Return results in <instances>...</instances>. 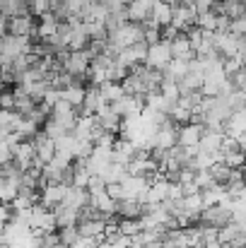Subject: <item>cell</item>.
Returning a JSON list of instances; mask_svg holds the SVG:
<instances>
[{
  "label": "cell",
  "mask_w": 246,
  "mask_h": 248,
  "mask_svg": "<svg viewBox=\"0 0 246 248\" xmlns=\"http://www.w3.org/2000/svg\"><path fill=\"white\" fill-rule=\"evenodd\" d=\"M51 248H70V246H68V244H63V241H56Z\"/></svg>",
  "instance_id": "d590c367"
},
{
  "label": "cell",
  "mask_w": 246,
  "mask_h": 248,
  "mask_svg": "<svg viewBox=\"0 0 246 248\" xmlns=\"http://www.w3.org/2000/svg\"><path fill=\"white\" fill-rule=\"evenodd\" d=\"M34 157H36V155H34V145H32V140H22V142H17V145L12 147V162L19 166L22 171L32 166Z\"/></svg>",
  "instance_id": "ba28073f"
},
{
  "label": "cell",
  "mask_w": 246,
  "mask_h": 248,
  "mask_svg": "<svg viewBox=\"0 0 246 248\" xmlns=\"http://www.w3.org/2000/svg\"><path fill=\"white\" fill-rule=\"evenodd\" d=\"M196 10H193V5H174L171 7V24L183 34L188 27H193L196 24Z\"/></svg>",
  "instance_id": "8992f818"
},
{
  "label": "cell",
  "mask_w": 246,
  "mask_h": 248,
  "mask_svg": "<svg viewBox=\"0 0 246 248\" xmlns=\"http://www.w3.org/2000/svg\"><path fill=\"white\" fill-rule=\"evenodd\" d=\"M181 205H183V210H186L191 217H196V219H198L200 210L205 207V205H203V198H200V190H198V193H191V195H183V198H181Z\"/></svg>",
  "instance_id": "2e32d148"
},
{
  "label": "cell",
  "mask_w": 246,
  "mask_h": 248,
  "mask_svg": "<svg viewBox=\"0 0 246 248\" xmlns=\"http://www.w3.org/2000/svg\"><path fill=\"white\" fill-rule=\"evenodd\" d=\"M106 241L114 248H131V236H126V234H121V232H116V234L109 236Z\"/></svg>",
  "instance_id": "83f0119b"
},
{
  "label": "cell",
  "mask_w": 246,
  "mask_h": 248,
  "mask_svg": "<svg viewBox=\"0 0 246 248\" xmlns=\"http://www.w3.org/2000/svg\"><path fill=\"white\" fill-rule=\"evenodd\" d=\"M164 2H169L171 7H174V5H181V0H164Z\"/></svg>",
  "instance_id": "8d00e7d4"
},
{
  "label": "cell",
  "mask_w": 246,
  "mask_h": 248,
  "mask_svg": "<svg viewBox=\"0 0 246 248\" xmlns=\"http://www.w3.org/2000/svg\"><path fill=\"white\" fill-rule=\"evenodd\" d=\"M32 145H34V155H36V159H39L41 164H46V162L53 159V155H56V142H53L51 138H46L41 130L32 138Z\"/></svg>",
  "instance_id": "52a82bcc"
},
{
  "label": "cell",
  "mask_w": 246,
  "mask_h": 248,
  "mask_svg": "<svg viewBox=\"0 0 246 248\" xmlns=\"http://www.w3.org/2000/svg\"><path fill=\"white\" fill-rule=\"evenodd\" d=\"M227 31L232 34V36H244L246 34V17H234V19H230V27H227Z\"/></svg>",
  "instance_id": "d4e9b609"
},
{
  "label": "cell",
  "mask_w": 246,
  "mask_h": 248,
  "mask_svg": "<svg viewBox=\"0 0 246 248\" xmlns=\"http://www.w3.org/2000/svg\"><path fill=\"white\" fill-rule=\"evenodd\" d=\"M169 61H171L169 44H166V41H157V44L148 46V56H145L143 65H148V68H152V70H164Z\"/></svg>",
  "instance_id": "6da1fadb"
},
{
  "label": "cell",
  "mask_w": 246,
  "mask_h": 248,
  "mask_svg": "<svg viewBox=\"0 0 246 248\" xmlns=\"http://www.w3.org/2000/svg\"><path fill=\"white\" fill-rule=\"evenodd\" d=\"M160 94H162V99L166 101V104H176V99H179V84L174 82V80H166L164 78L162 84H160Z\"/></svg>",
  "instance_id": "ac0fdd59"
},
{
  "label": "cell",
  "mask_w": 246,
  "mask_h": 248,
  "mask_svg": "<svg viewBox=\"0 0 246 248\" xmlns=\"http://www.w3.org/2000/svg\"><path fill=\"white\" fill-rule=\"evenodd\" d=\"M118 232L126 234V236H133L140 232V217L138 219H126V217H118Z\"/></svg>",
  "instance_id": "ffe728a7"
},
{
  "label": "cell",
  "mask_w": 246,
  "mask_h": 248,
  "mask_svg": "<svg viewBox=\"0 0 246 248\" xmlns=\"http://www.w3.org/2000/svg\"><path fill=\"white\" fill-rule=\"evenodd\" d=\"M39 130H41V125L34 123V121L27 118V116H19V121H17V125H15V133H17L22 140H32Z\"/></svg>",
  "instance_id": "4fadbf2b"
},
{
  "label": "cell",
  "mask_w": 246,
  "mask_h": 248,
  "mask_svg": "<svg viewBox=\"0 0 246 248\" xmlns=\"http://www.w3.org/2000/svg\"><path fill=\"white\" fill-rule=\"evenodd\" d=\"M230 82L234 89H246V70L244 68H239V70H234L232 75H230Z\"/></svg>",
  "instance_id": "f1b7e54d"
},
{
  "label": "cell",
  "mask_w": 246,
  "mask_h": 248,
  "mask_svg": "<svg viewBox=\"0 0 246 248\" xmlns=\"http://www.w3.org/2000/svg\"><path fill=\"white\" fill-rule=\"evenodd\" d=\"M87 41H89V36L84 34L82 22L73 24V27H70V41H68V48H70V51H80V48L87 46Z\"/></svg>",
  "instance_id": "9a60e30c"
},
{
  "label": "cell",
  "mask_w": 246,
  "mask_h": 248,
  "mask_svg": "<svg viewBox=\"0 0 246 248\" xmlns=\"http://www.w3.org/2000/svg\"><path fill=\"white\" fill-rule=\"evenodd\" d=\"M121 118H128V116H135V113H140V108L145 106V101H143V96H133V94H121L116 101H111L109 104Z\"/></svg>",
  "instance_id": "3957f363"
},
{
  "label": "cell",
  "mask_w": 246,
  "mask_h": 248,
  "mask_svg": "<svg viewBox=\"0 0 246 248\" xmlns=\"http://www.w3.org/2000/svg\"><path fill=\"white\" fill-rule=\"evenodd\" d=\"M205 125L203 123H183V125H176V145L181 147H191V145H198L200 135H203Z\"/></svg>",
  "instance_id": "5b68a950"
},
{
  "label": "cell",
  "mask_w": 246,
  "mask_h": 248,
  "mask_svg": "<svg viewBox=\"0 0 246 248\" xmlns=\"http://www.w3.org/2000/svg\"><path fill=\"white\" fill-rule=\"evenodd\" d=\"M99 241H104V236H80L78 234V239L70 244V248H97Z\"/></svg>",
  "instance_id": "cb8c5ba5"
},
{
  "label": "cell",
  "mask_w": 246,
  "mask_h": 248,
  "mask_svg": "<svg viewBox=\"0 0 246 248\" xmlns=\"http://www.w3.org/2000/svg\"><path fill=\"white\" fill-rule=\"evenodd\" d=\"M34 29H36L34 15H15V17H7V34H12V36H29L32 41H36Z\"/></svg>",
  "instance_id": "7a4b0ae2"
},
{
  "label": "cell",
  "mask_w": 246,
  "mask_h": 248,
  "mask_svg": "<svg viewBox=\"0 0 246 248\" xmlns=\"http://www.w3.org/2000/svg\"><path fill=\"white\" fill-rule=\"evenodd\" d=\"M169 51H171V58H179V61L196 58V53H193V48H191V44H188V39L183 34H179L174 41H169Z\"/></svg>",
  "instance_id": "8fae6325"
},
{
  "label": "cell",
  "mask_w": 246,
  "mask_h": 248,
  "mask_svg": "<svg viewBox=\"0 0 246 248\" xmlns=\"http://www.w3.org/2000/svg\"><path fill=\"white\" fill-rule=\"evenodd\" d=\"M193 183L203 190V188H210L215 181H213V176H210V171H208V169H198V171L193 173Z\"/></svg>",
  "instance_id": "44dd1931"
},
{
  "label": "cell",
  "mask_w": 246,
  "mask_h": 248,
  "mask_svg": "<svg viewBox=\"0 0 246 248\" xmlns=\"http://www.w3.org/2000/svg\"><path fill=\"white\" fill-rule=\"evenodd\" d=\"M222 248H246V234H237L234 239H230L227 244H220Z\"/></svg>",
  "instance_id": "1f68e13d"
},
{
  "label": "cell",
  "mask_w": 246,
  "mask_h": 248,
  "mask_svg": "<svg viewBox=\"0 0 246 248\" xmlns=\"http://www.w3.org/2000/svg\"><path fill=\"white\" fill-rule=\"evenodd\" d=\"M126 2H133V0H126Z\"/></svg>",
  "instance_id": "74e56055"
},
{
  "label": "cell",
  "mask_w": 246,
  "mask_h": 248,
  "mask_svg": "<svg viewBox=\"0 0 246 248\" xmlns=\"http://www.w3.org/2000/svg\"><path fill=\"white\" fill-rule=\"evenodd\" d=\"M0 5H2V0H0Z\"/></svg>",
  "instance_id": "f35d334b"
},
{
  "label": "cell",
  "mask_w": 246,
  "mask_h": 248,
  "mask_svg": "<svg viewBox=\"0 0 246 248\" xmlns=\"http://www.w3.org/2000/svg\"><path fill=\"white\" fill-rule=\"evenodd\" d=\"M61 205L73 207V210H80V207H84V205H89V193H87V188L68 186V190H66V195H63Z\"/></svg>",
  "instance_id": "9c48e42d"
},
{
  "label": "cell",
  "mask_w": 246,
  "mask_h": 248,
  "mask_svg": "<svg viewBox=\"0 0 246 248\" xmlns=\"http://www.w3.org/2000/svg\"><path fill=\"white\" fill-rule=\"evenodd\" d=\"M7 34V17L5 15H0V39Z\"/></svg>",
  "instance_id": "836d02e7"
},
{
  "label": "cell",
  "mask_w": 246,
  "mask_h": 248,
  "mask_svg": "<svg viewBox=\"0 0 246 248\" xmlns=\"http://www.w3.org/2000/svg\"><path fill=\"white\" fill-rule=\"evenodd\" d=\"M17 188H19V181L17 178L0 176V202H10L17 195Z\"/></svg>",
  "instance_id": "e0dca14e"
},
{
  "label": "cell",
  "mask_w": 246,
  "mask_h": 248,
  "mask_svg": "<svg viewBox=\"0 0 246 248\" xmlns=\"http://www.w3.org/2000/svg\"><path fill=\"white\" fill-rule=\"evenodd\" d=\"M106 193H109V198H114V200H123V190H121V183H106V188H104Z\"/></svg>",
  "instance_id": "4dcf8cb0"
},
{
  "label": "cell",
  "mask_w": 246,
  "mask_h": 248,
  "mask_svg": "<svg viewBox=\"0 0 246 248\" xmlns=\"http://www.w3.org/2000/svg\"><path fill=\"white\" fill-rule=\"evenodd\" d=\"M222 162L230 166V169H242V166H244V152H242V150L227 152V155L222 157Z\"/></svg>",
  "instance_id": "603a6c76"
},
{
  "label": "cell",
  "mask_w": 246,
  "mask_h": 248,
  "mask_svg": "<svg viewBox=\"0 0 246 248\" xmlns=\"http://www.w3.org/2000/svg\"><path fill=\"white\" fill-rule=\"evenodd\" d=\"M12 106H15L12 89H0V108H12Z\"/></svg>",
  "instance_id": "f546056e"
},
{
  "label": "cell",
  "mask_w": 246,
  "mask_h": 248,
  "mask_svg": "<svg viewBox=\"0 0 246 248\" xmlns=\"http://www.w3.org/2000/svg\"><path fill=\"white\" fill-rule=\"evenodd\" d=\"M116 217H126V219H138V217H143L140 202H138L135 198L118 200V202H116Z\"/></svg>",
  "instance_id": "7c38bea8"
},
{
  "label": "cell",
  "mask_w": 246,
  "mask_h": 248,
  "mask_svg": "<svg viewBox=\"0 0 246 248\" xmlns=\"http://www.w3.org/2000/svg\"><path fill=\"white\" fill-rule=\"evenodd\" d=\"M56 234H58V241H63V244L70 246V244L78 239V227H75V224H73V227H58Z\"/></svg>",
  "instance_id": "7402d4cb"
},
{
  "label": "cell",
  "mask_w": 246,
  "mask_h": 248,
  "mask_svg": "<svg viewBox=\"0 0 246 248\" xmlns=\"http://www.w3.org/2000/svg\"><path fill=\"white\" fill-rule=\"evenodd\" d=\"M208 171H210V176H213L215 183H227V178H230V166L225 164V162H215V164H210L208 166Z\"/></svg>",
  "instance_id": "d6986e66"
},
{
  "label": "cell",
  "mask_w": 246,
  "mask_h": 248,
  "mask_svg": "<svg viewBox=\"0 0 246 248\" xmlns=\"http://www.w3.org/2000/svg\"><path fill=\"white\" fill-rule=\"evenodd\" d=\"M89 202H92V207H94L97 212H101L104 217H111V215H116V202H118V200L109 198V193H106V190L89 195Z\"/></svg>",
  "instance_id": "30bf717a"
},
{
  "label": "cell",
  "mask_w": 246,
  "mask_h": 248,
  "mask_svg": "<svg viewBox=\"0 0 246 248\" xmlns=\"http://www.w3.org/2000/svg\"><path fill=\"white\" fill-rule=\"evenodd\" d=\"M10 219H12V210L7 207V202H0V232H2V227H5Z\"/></svg>",
  "instance_id": "d6a6232c"
},
{
  "label": "cell",
  "mask_w": 246,
  "mask_h": 248,
  "mask_svg": "<svg viewBox=\"0 0 246 248\" xmlns=\"http://www.w3.org/2000/svg\"><path fill=\"white\" fill-rule=\"evenodd\" d=\"M97 248H114V246H111V244L104 239V241H99V244H97Z\"/></svg>",
  "instance_id": "e575fe53"
},
{
  "label": "cell",
  "mask_w": 246,
  "mask_h": 248,
  "mask_svg": "<svg viewBox=\"0 0 246 248\" xmlns=\"http://www.w3.org/2000/svg\"><path fill=\"white\" fill-rule=\"evenodd\" d=\"M87 68H89V58H87V53H84L82 48L80 51H68V56H66V61H63V70H66V73H70L73 78L84 80Z\"/></svg>",
  "instance_id": "277c9868"
},
{
  "label": "cell",
  "mask_w": 246,
  "mask_h": 248,
  "mask_svg": "<svg viewBox=\"0 0 246 248\" xmlns=\"http://www.w3.org/2000/svg\"><path fill=\"white\" fill-rule=\"evenodd\" d=\"M143 41H145L148 46L157 44V41H160V27H143Z\"/></svg>",
  "instance_id": "484cf974"
},
{
  "label": "cell",
  "mask_w": 246,
  "mask_h": 248,
  "mask_svg": "<svg viewBox=\"0 0 246 248\" xmlns=\"http://www.w3.org/2000/svg\"><path fill=\"white\" fill-rule=\"evenodd\" d=\"M58 99H61V89H56V87H51V84H49V89H46V92H44V96H41V104H46V106L51 108Z\"/></svg>",
  "instance_id": "4316f807"
},
{
  "label": "cell",
  "mask_w": 246,
  "mask_h": 248,
  "mask_svg": "<svg viewBox=\"0 0 246 248\" xmlns=\"http://www.w3.org/2000/svg\"><path fill=\"white\" fill-rule=\"evenodd\" d=\"M97 89H99V94H101V99H104L106 104L116 101V99L123 94V87H121V82H114V80H104L101 84H97Z\"/></svg>",
  "instance_id": "5bb4252c"
}]
</instances>
